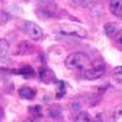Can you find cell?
<instances>
[{
    "mask_svg": "<svg viewBox=\"0 0 122 122\" xmlns=\"http://www.w3.org/2000/svg\"><path fill=\"white\" fill-rule=\"evenodd\" d=\"M106 71V67L104 64H99L97 66H93L88 70L84 71V78L89 79V81H95V79H99L100 77H103L104 73Z\"/></svg>",
    "mask_w": 122,
    "mask_h": 122,
    "instance_id": "3957f363",
    "label": "cell"
},
{
    "mask_svg": "<svg viewBox=\"0 0 122 122\" xmlns=\"http://www.w3.org/2000/svg\"><path fill=\"white\" fill-rule=\"evenodd\" d=\"M25 28H26L27 34L33 40H40L43 38V36H44L42 28H40L37 23L32 22V21H26L25 22Z\"/></svg>",
    "mask_w": 122,
    "mask_h": 122,
    "instance_id": "277c9868",
    "label": "cell"
},
{
    "mask_svg": "<svg viewBox=\"0 0 122 122\" xmlns=\"http://www.w3.org/2000/svg\"><path fill=\"white\" fill-rule=\"evenodd\" d=\"M112 77L118 83H122V66H117L112 70Z\"/></svg>",
    "mask_w": 122,
    "mask_h": 122,
    "instance_id": "7c38bea8",
    "label": "cell"
},
{
    "mask_svg": "<svg viewBox=\"0 0 122 122\" xmlns=\"http://www.w3.org/2000/svg\"><path fill=\"white\" fill-rule=\"evenodd\" d=\"M0 78H1V77H0Z\"/></svg>",
    "mask_w": 122,
    "mask_h": 122,
    "instance_id": "ac0fdd59",
    "label": "cell"
},
{
    "mask_svg": "<svg viewBox=\"0 0 122 122\" xmlns=\"http://www.w3.org/2000/svg\"><path fill=\"white\" fill-rule=\"evenodd\" d=\"M25 122H39V121L36 118H27V120H25Z\"/></svg>",
    "mask_w": 122,
    "mask_h": 122,
    "instance_id": "e0dca14e",
    "label": "cell"
},
{
    "mask_svg": "<svg viewBox=\"0 0 122 122\" xmlns=\"http://www.w3.org/2000/svg\"><path fill=\"white\" fill-rule=\"evenodd\" d=\"M59 32L61 36H68V37H76V38H87L88 33L87 30L75 23H64L59 28Z\"/></svg>",
    "mask_w": 122,
    "mask_h": 122,
    "instance_id": "7a4b0ae2",
    "label": "cell"
},
{
    "mask_svg": "<svg viewBox=\"0 0 122 122\" xmlns=\"http://www.w3.org/2000/svg\"><path fill=\"white\" fill-rule=\"evenodd\" d=\"M18 95L25 100H32L36 97V90L29 87H22L18 89Z\"/></svg>",
    "mask_w": 122,
    "mask_h": 122,
    "instance_id": "52a82bcc",
    "label": "cell"
},
{
    "mask_svg": "<svg viewBox=\"0 0 122 122\" xmlns=\"http://www.w3.org/2000/svg\"><path fill=\"white\" fill-rule=\"evenodd\" d=\"M70 1L82 7H92L97 4L98 0H70Z\"/></svg>",
    "mask_w": 122,
    "mask_h": 122,
    "instance_id": "9c48e42d",
    "label": "cell"
},
{
    "mask_svg": "<svg viewBox=\"0 0 122 122\" xmlns=\"http://www.w3.org/2000/svg\"><path fill=\"white\" fill-rule=\"evenodd\" d=\"M109 9H110V12L114 16L122 18V0H111Z\"/></svg>",
    "mask_w": 122,
    "mask_h": 122,
    "instance_id": "8992f818",
    "label": "cell"
},
{
    "mask_svg": "<svg viewBox=\"0 0 122 122\" xmlns=\"http://www.w3.org/2000/svg\"><path fill=\"white\" fill-rule=\"evenodd\" d=\"M114 37H115V40L120 44V45H122V29H118L117 32L114 34Z\"/></svg>",
    "mask_w": 122,
    "mask_h": 122,
    "instance_id": "2e32d148",
    "label": "cell"
},
{
    "mask_svg": "<svg viewBox=\"0 0 122 122\" xmlns=\"http://www.w3.org/2000/svg\"><path fill=\"white\" fill-rule=\"evenodd\" d=\"M18 73H20V75H23V76H26V77H32L33 73H34V71L30 68V67H25V68H22V70H20Z\"/></svg>",
    "mask_w": 122,
    "mask_h": 122,
    "instance_id": "5bb4252c",
    "label": "cell"
},
{
    "mask_svg": "<svg viewBox=\"0 0 122 122\" xmlns=\"http://www.w3.org/2000/svg\"><path fill=\"white\" fill-rule=\"evenodd\" d=\"M76 122H93V120H92L90 115L88 112H86V111H81V112L77 115L76 117Z\"/></svg>",
    "mask_w": 122,
    "mask_h": 122,
    "instance_id": "30bf717a",
    "label": "cell"
},
{
    "mask_svg": "<svg viewBox=\"0 0 122 122\" xmlns=\"http://www.w3.org/2000/svg\"><path fill=\"white\" fill-rule=\"evenodd\" d=\"M112 118H114V122H122V104L117 105L116 109L114 110Z\"/></svg>",
    "mask_w": 122,
    "mask_h": 122,
    "instance_id": "8fae6325",
    "label": "cell"
},
{
    "mask_svg": "<svg viewBox=\"0 0 122 122\" xmlns=\"http://www.w3.org/2000/svg\"><path fill=\"white\" fill-rule=\"evenodd\" d=\"M50 116L54 117V118L61 116V109L59 106H55L54 109H50Z\"/></svg>",
    "mask_w": 122,
    "mask_h": 122,
    "instance_id": "9a60e30c",
    "label": "cell"
},
{
    "mask_svg": "<svg viewBox=\"0 0 122 122\" xmlns=\"http://www.w3.org/2000/svg\"><path fill=\"white\" fill-rule=\"evenodd\" d=\"M10 50V44L6 39H0V60H3L7 56Z\"/></svg>",
    "mask_w": 122,
    "mask_h": 122,
    "instance_id": "ba28073f",
    "label": "cell"
},
{
    "mask_svg": "<svg viewBox=\"0 0 122 122\" xmlns=\"http://www.w3.org/2000/svg\"><path fill=\"white\" fill-rule=\"evenodd\" d=\"M65 64H66V67L70 70H77V68L88 66L90 64V60L88 55L84 53H73L67 56Z\"/></svg>",
    "mask_w": 122,
    "mask_h": 122,
    "instance_id": "6da1fadb",
    "label": "cell"
},
{
    "mask_svg": "<svg viewBox=\"0 0 122 122\" xmlns=\"http://www.w3.org/2000/svg\"><path fill=\"white\" fill-rule=\"evenodd\" d=\"M39 78H40L42 82H44L46 84H53L55 82L54 73L49 68H44V67H42V68L39 70Z\"/></svg>",
    "mask_w": 122,
    "mask_h": 122,
    "instance_id": "5b68a950",
    "label": "cell"
},
{
    "mask_svg": "<svg viewBox=\"0 0 122 122\" xmlns=\"http://www.w3.org/2000/svg\"><path fill=\"white\" fill-rule=\"evenodd\" d=\"M117 30H118V29H117L116 23H106V25H105V32H106V34H109V36H114Z\"/></svg>",
    "mask_w": 122,
    "mask_h": 122,
    "instance_id": "4fadbf2b",
    "label": "cell"
}]
</instances>
